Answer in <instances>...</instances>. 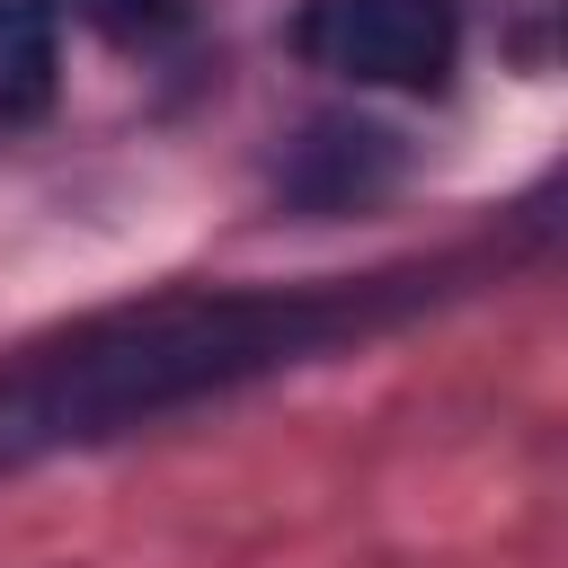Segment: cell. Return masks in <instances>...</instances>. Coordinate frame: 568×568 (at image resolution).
Returning <instances> with one entry per match:
<instances>
[{
	"label": "cell",
	"instance_id": "3957f363",
	"mask_svg": "<svg viewBox=\"0 0 568 568\" xmlns=\"http://www.w3.org/2000/svg\"><path fill=\"white\" fill-rule=\"evenodd\" d=\"M62 89V9L53 0H0V124L44 115Z\"/></svg>",
	"mask_w": 568,
	"mask_h": 568
},
{
	"label": "cell",
	"instance_id": "7a4b0ae2",
	"mask_svg": "<svg viewBox=\"0 0 568 568\" xmlns=\"http://www.w3.org/2000/svg\"><path fill=\"white\" fill-rule=\"evenodd\" d=\"M293 53L355 89H444L462 62L453 0H311L293 18Z\"/></svg>",
	"mask_w": 568,
	"mask_h": 568
},
{
	"label": "cell",
	"instance_id": "6da1fadb",
	"mask_svg": "<svg viewBox=\"0 0 568 568\" xmlns=\"http://www.w3.org/2000/svg\"><path fill=\"white\" fill-rule=\"evenodd\" d=\"M320 320L293 302H151V311H115L89 320L62 346H36L18 373H0V462L18 453H53V444H89L115 435L133 417H160L213 382H240L275 355H293Z\"/></svg>",
	"mask_w": 568,
	"mask_h": 568
}]
</instances>
